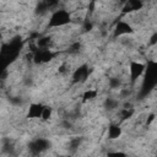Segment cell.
<instances>
[{
	"label": "cell",
	"mask_w": 157,
	"mask_h": 157,
	"mask_svg": "<svg viewBox=\"0 0 157 157\" xmlns=\"http://www.w3.org/2000/svg\"><path fill=\"white\" fill-rule=\"evenodd\" d=\"M90 76V69H88V65L87 64H81L78 65L74 71H72V75H71V81L72 83L75 85H80V83H83L87 81Z\"/></svg>",
	"instance_id": "5"
},
{
	"label": "cell",
	"mask_w": 157,
	"mask_h": 157,
	"mask_svg": "<svg viewBox=\"0 0 157 157\" xmlns=\"http://www.w3.org/2000/svg\"><path fill=\"white\" fill-rule=\"evenodd\" d=\"M144 7V0H126L125 4L121 6V12L123 13H135Z\"/></svg>",
	"instance_id": "7"
},
{
	"label": "cell",
	"mask_w": 157,
	"mask_h": 157,
	"mask_svg": "<svg viewBox=\"0 0 157 157\" xmlns=\"http://www.w3.org/2000/svg\"><path fill=\"white\" fill-rule=\"evenodd\" d=\"M34 12H36V15H38V16H44V15H47L49 11H48V9L45 7V5L42 2V0L39 1V2H37V5H36V7H34Z\"/></svg>",
	"instance_id": "16"
},
{
	"label": "cell",
	"mask_w": 157,
	"mask_h": 157,
	"mask_svg": "<svg viewBox=\"0 0 157 157\" xmlns=\"http://www.w3.org/2000/svg\"><path fill=\"white\" fill-rule=\"evenodd\" d=\"M134 33V28L131 26V23L126 20H120L115 23L114 28H113V37H125V36H130Z\"/></svg>",
	"instance_id": "4"
},
{
	"label": "cell",
	"mask_w": 157,
	"mask_h": 157,
	"mask_svg": "<svg viewBox=\"0 0 157 157\" xmlns=\"http://www.w3.org/2000/svg\"><path fill=\"white\" fill-rule=\"evenodd\" d=\"M156 42H157V33H153V34L151 36V38H150V42H148V44L153 47V45L156 44Z\"/></svg>",
	"instance_id": "18"
},
{
	"label": "cell",
	"mask_w": 157,
	"mask_h": 157,
	"mask_svg": "<svg viewBox=\"0 0 157 157\" xmlns=\"http://www.w3.org/2000/svg\"><path fill=\"white\" fill-rule=\"evenodd\" d=\"M103 105L107 110H115L119 108V101L117 98H113V97H107Z\"/></svg>",
	"instance_id": "10"
},
{
	"label": "cell",
	"mask_w": 157,
	"mask_h": 157,
	"mask_svg": "<svg viewBox=\"0 0 157 157\" xmlns=\"http://www.w3.org/2000/svg\"><path fill=\"white\" fill-rule=\"evenodd\" d=\"M121 132H123V130H121L120 125H118L115 123H113V124H110L108 126V139L109 140H117V139H119L121 136Z\"/></svg>",
	"instance_id": "9"
},
{
	"label": "cell",
	"mask_w": 157,
	"mask_h": 157,
	"mask_svg": "<svg viewBox=\"0 0 157 157\" xmlns=\"http://www.w3.org/2000/svg\"><path fill=\"white\" fill-rule=\"evenodd\" d=\"M52 114H53V108L49 107V105H44V107H43V110H42L40 119H42L43 121H48V120L52 118Z\"/></svg>",
	"instance_id": "17"
},
{
	"label": "cell",
	"mask_w": 157,
	"mask_h": 157,
	"mask_svg": "<svg viewBox=\"0 0 157 157\" xmlns=\"http://www.w3.org/2000/svg\"><path fill=\"white\" fill-rule=\"evenodd\" d=\"M97 96H98V91L94 90V88H88V90H86V91L82 93V98H83L85 102L92 101V99L97 98Z\"/></svg>",
	"instance_id": "11"
},
{
	"label": "cell",
	"mask_w": 157,
	"mask_h": 157,
	"mask_svg": "<svg viewBox=\"0 0 157 157\" xmlns=\"http://www.w3.org/2000/svg\"><path fill=\"white\" fill-rule=\"evenodd\" d=\"M132 115H134V109H132V108H124V107H123V108L119 110V117H120L121 120H128V119H130Z\"/></svg>",
	"instance_id": "13"
},
{
	"label": "cell",
	"mask_w": 157,
	"mask_h": 157,
	"mask_svg": "<svg viewBox=\"0 0 157 157\" xmlns=\"http://www.w3.org/2000/svg\"><path fill=\"white\" fill-rule=\"evenodd\" d=\"M81 142H82V137H72L70 141H69V150L71 152H75L78 150V147L81 146Z\"/></svg>",
	"instance_id": "14"
},
{
	"label": "cell",
	"mask_w": 157,
	"mask_h": 157,
	"mask_svg": "<svg viewBox=\"0 0 157 157\" xmlns=\"http://www.w3.org/2000/svg\"><path fill=\"white\" fill-rule=\"evenodd\" d=\"M155 120V114H151V115H148V119L146 120V125H150L152 121Z\"/></svg>",
	"instance_id": "19"
},
{
	"label": "cell",
	"mask_w": 157,
	"mask_h": 157,
	"mask_svg": "<svg viewBox=\"0 0 157 157\" xmlns=\"http://www.w3.org/2000/svg\"><path fill=\"white\" fill-rule=\"evenodd\" d=\"M146 64L136 61V60H131L130 61V66H129V77H130V82L135 83L139 78H141V76L144 75Z\"/></svg>",
	"instance_id": "6"
},
{
	"label": "cell",
	"mask_w": 157,
	"mask_h": 157,
	"mask_svg": "<svg viewBox=\"0 0 157 157\" xmlns=\"http://www.w3.org/2000/svg\"><path fill=\"white\" fill-rule=\"evenodd\" d=\"M71 20H72V17H71V13L69 12V10H66V9H56L54 11H52V15L49 16L48 27L49 28L64 27V26H67L71 22Z\"/></svg>",
	"instance_id": "1"
},
{
	"label": "cell",
	"mask_w": 157,
	"mask_h": 157,
	"mask_svg": "<svg viewBox=\"0 0 157 157\" xmlns=\"http://www.w3.org/2000/svg\"><path fill=\"white\" fill-rule=\"evenodd\" d=\"M42 2L45 5L48 11H50V12L59 9V5H60V0H42Z\"/></svg>",
	"instance_id": "15"
},
{
	"label": "cell",
	"mask_w": 157,
	"mask_h": 157,
	"mask_svg": "<svg viewBox=\"0 0 157 157\" xmlns=\"http://www.w3.org/2000/svg\"><path fill=\"white\" fill-rule=\"evenodd\" d=\"M49 147H50V141L44 137H37L28 144V150L31 155H34V156L45 152L47 150H49Z\"/></svg>",
	"instance_id": "2"
},
{
	"label": "cell",
	"mask_w": 157,
	"mask_h": 157,
	"mask_svg": "<svg viewBox=\"0 0 157 157\" xmlns=\"http://www.w3.org/2000/svg\"><path fill=\"white\" fill-rule=\"evenodd\" d=\"M43 107H44V104H42V103H32L28 108L27 118H29V119H40Z\"/></svg>",
	"instance_id": "8"
},
{
	"label": "cell",
	"mask_w": 157,
	"mask_h": 157,
	"mask_svg": "<svg viewBox=\"0 0 157 157\" xmlns=\"http://www.w3.org/2000/svg\"><path fill=\"white\" fill-rule=\"evenodd\" d=\"M55 58V53L52 49H37L33 53V60L32 63L36 65L48 64Z\"/></svg>",
	"instance_id": "3"
},
{
	"label": "cell",
	"mask_w": 157,
	"mask_h": 157,
	"mask_svg": "<svg viewBox=\"0 0 157 157\" xmlns=\"http://www.w3.org/2000/svg\"><path fill=\"white\" fill-rule=\"evenodd\" d=\"M108 86L112 90H119L123 86V80L120 77H110L108 80Z\"/></svg>",
	"instance_id": "12"
}]
</instances>
